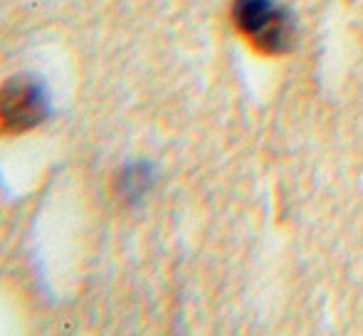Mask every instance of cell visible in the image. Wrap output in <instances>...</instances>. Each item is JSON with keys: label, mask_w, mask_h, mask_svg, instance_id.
<instances>
[{"label": "cell", "mask_w": 363, "mask_h": 336, "mask_svg": "<svg viewBox=\"0 0 363 336\" xmlns=\"http://www.w3.org/2000/svg\"><path fill=\"white\" fill-rule=\"evenodd\" d=\"M233 20L259 52H287L291 47L294 23L274 0H235Z\"/></svg>", "instance_id": "obj_1"}, {"label": "cell", "mask_w": 363, "mask_h": 336, "mask_svg": "<svg viewBox=\"0 0 363 336\" xmlns=\"http://www.w3.org/2000/svg\"><path fill=\"white\" fill-rule=\"evenodd\" d=\"M50 101L45 86L35 77H15L0 91V121L10 131L38 126L48 116Z\"/></svg>", "instance_id": "obj_2"}]
</instances>
